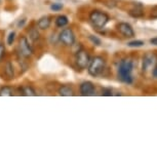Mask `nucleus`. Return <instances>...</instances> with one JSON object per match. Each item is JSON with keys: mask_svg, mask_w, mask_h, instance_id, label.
<instances>
[{"mask_svg": "<svg viewBox=\"0 0 157 157\" xmlns=\"http://www.w3.org/2000/svg\"><path fill=\"white\" fill-rule=\"evenodd\" d=\"M13 94V90L10 86H2L0 88V97H11Z\"/></svg>", "mask_w": 157, "mask_h": 157, "instance_id": "2eb2a0df", "label": "nucleus"}, {"mask_svg": "<svg viewBox=\"0 0 157 157\" xmlns=\"http://www.w3.org/2000/svg\"><path fill=\"white\" fill-rule=\"evenodd\" d=\"M79 91H80L81 96L90 97V96H94V94L96 87H94V83L91 81H83L80 84Z\"/></svg>", "mask_w": 157, "mask_h": 157, "instance_id": "1a4fd4ad", "label": "nucleus"}, {"mask_svg": "<svg viewBox=\"0 0 157 157\" xmlns=\"http://www.w3.org/2000/svg\"><path fill=\"white\" fill-rule=\"evenodd\" d=\"M64 5L63 3H60V2H57V3H52V5H50V10H52V11H60L63 10Z\"/></svg>", "mask_w": 157, "mask_h": 157, "instance_id": "a211bd4d", "label": "nucleus"}, {"mask_svg": "<svg viewBox=\"0 0 157 157\" xmlns=\"http://www.w3.org/2000/svg\"><path fill=\"white\" fill-rule=\"evenodd\" d=\"M22 93L24 96H27V97H35L37 94L34 88L30 86V85H25V86H23Z\"/></svg>", "mask_w": 157, "mask_h": 157, "instance_id": "4468645a", "label": "nucleus"}, {"mask_svg": "<svg viewBox=\"0 0 157 157\" xmlns=\"http://www.w3.org/2000/svg\"><path fill=\"white\" fill-rule=\"evenodd\" d=\"M50 24H52V17L49 16H43L38 20L37 26L41 30H47L50 27Z\"/></svg>", "mask_w": 157, "mask_h": 157, "instance_id": "9d476101", "label": "nucleus"}, {"mask_svg": "<svg viewBox=\"0 0 157 157\" xmlns=\"http://www.w3.org/2000/svg\"><path fill=\"white\" fill-rule=\"evenodd\" d=\"M102 94H103V96L110 97L113 94H112V90H111V88H104V90H102Z\"/></svg>", "mask_w": 157, "mask_h": 157, "instance_id": "5701e85b", "label": "nucleus"}, {"mask_svg": "<svg viewBox=\"0 0 157 157\" xmlns=\"http://www.w3.org/2000/svg\"><path fill=\"white\" fill-rule=\"evenodd\" d=\"M14 40H16V32L11 31L10 32V34L7 36V44L8 45H13Z\"/></svg>", "mask_w": 157, "mask_h": 157, "instance_id": "6ab92c4d", "label": "nucleus"}, {"mask_svg": "<svg viewBox=\"0 0 157 157\" xmlns=\"http://www.w3.org/2000/svg\"><path fill=\"white\" fill-rule=\"evenodd\" d=\"M17 49H19V54L23 58H30L33 55V49H32L30 43H29V40L25 36L20 38Z\"/></svg>", "mask_w": 157, "mask_h": 157, "instance_id": "423d86ee", "label": "nucleus"}, {"mask_svg": "<svg viewBox=\"0 0 157 157\" xmlns=\"http://www.w3.org/2000/svg\"><path fill=\"white\" fill-rule=\"evenodd\" d=\"M90 21L93 24V26H94L96 28L102 29L109 23L110 17H109V16L106 13L94 10L90 13Z\"/></svg>", "mask_w": 157, "mask_h": 157, "instance_id": "f03ea898", "label": "nucleus"}, {"mask_svg": "<svg viewBox=\"0 0 157 157\" xmlns=\"http://www.w3.org/2000/svg\"><path fill=\"white\" fill-rule=\"evenodd\" d=\"M157 63V56L153 52H148L143 58V71H152Z\"/></svg>", "mask_w": 157, "mask_h": 157, "instance_id": "0eeeda50", "label": "nucleus"}, {"mask_svg": "<svg viewBox=\"0 0 157 157\" xmlns=\"http://www.w3.org/2000/svg\"><path fill=\"white\" fill-rule=\"evenodd\" d=\"M88 38H90V40L91 41V42H93L94 44H96V45H98V46L101 45V43H102V41H101L100 38H98L97 36H94V35H90Z\"/></svg>", "mask_w": 157, "mask_h": 157, "instance_id": "412c9836", "label": "nucleus"}, {"mask_svg": "<svg viewBox=\"0 0 157 157\" xmlns=\"http://www.w3.org/2000/svg\"><path fill=\"white\" fill-rule=\"evenodd\" d=\"M26 23V20L25 19H24V20H22V22H21V21H20V22L19 23H17V27H23V26H24V24H25Z\"/></svg>", "mask_w": 157, "mask_h": 157, "instance_id": "a878e982", "label": "nucleus"}, {"mask_svg": "<svg viewBox=\"0 0 157 157\" xmlns=\"http://www.w3.org/2000/svg\"><path fill=\"white\" fill-rule=\"evenodd\" d=\"M134 69V63L129 59H123L120 61L118 66V78L124 83L130 84L132 83V72Z\"/></svg>", "mask_w": 157, "mask_h": 157, "instance_id": "f257e3e1", "label": "nucleus"}, {"mask_svg": "<svg viewBox=\"0 0 157 157\" xmlns=\"http://www.w3.org/2000/svg\"><path fill=\"white\" fill-rule=\"evenodd\" d=\"M5 56V47L3 44H0V63L2 62Z\"/></svg>", "mask_w": 157, "mask_h": 157, "instance_id": "4be33fe9", "label": "nucleus"}, {"mask_svg": "<svg viewBox=\"0 0 157 157\" xmlns=\"http://www.w3.org/2000/svg\"><path fill=\"white\" fill-rule=\"evenodd\" d=\"M117 30L120 34H122L125 38H132L135 37V31L132 26L128 23H119L117 25Z\"/></svg>", "mask_w": 157, "mask_h": 157, "instance_id": "6e6552de", "label": "nucleus"}, {"mask_svg": "<svg viewBox=\"0 0 157 157\" xmlns=\"http://www.w3.org/2000/svg\"><path fill=\"white\" fill-rule=\"evenodd\" d=\"M127 45L129 47H141L144 45V41L142 40H134V41H129L127 43Z\"/></svg>", "mask_w": 157, "mask_h": 157, "instance_id": "f3484780", "label": "nucleus"}, {"mask_svg": "<svg viewBox=\"0 0 157 157\" xmlns=\"http://www.w3.org/2000/svg\"><path fill=\"white\" fill-rule=\"evenodd\" d=\"M56 26H57L58 28H64L66 27L68 25V23H69V20H68V17L66 16H64V14H61V16L57 17V19H56Z\"/></svg>", "mask_w": 157, "mask_h": 157, "instance_id": "ddd939ff", "label": "nucleus"}, {"mask_svg": "<svg viewBox=\"0 0 157 157\" xmlns=\"http://www.w3.org/2000/svg\"><path fill=\"white\" fill-rule=\"evenodd\" d=\"M129 14L132 17H142L143 16V10H138L137 7L135 8V10H132L129 11Z\"/></svg>", "mask_w": 157, "mask_h": 157, "instance_id": "aec40b11", "label": "nucleus"}, {"mask_svg": "<svg viewBox=\"0 0 157 157\" xmlns=\"http://www.w3.org/2000/svg\"><path fill=\"white\" fill-rule=\"evenodd\" d=\"M152 74H153V76L155 77V78H157V66L154 67V69L152 70Z\"/></svg>", "mask_w": 157, "mask_h": 157, "instance_id": "393cba45", "label": "nucleus"}, {"mask_svg": "<svg viewBox=\"0 0 157 157\" xmlns=\"http://www.w3.org/2000/svg\"><path fill=\"white\" fill-rule=\"evenodd\" d=\"M39 32H38V30L36 28H32L30 32H29V38L32 40V41H37L38 39H39Z\"/></svg>", "mask_w": 157, "mask_h": 157, "instance_id": "dca6fc26", "label": "nucleus"}, {"mask_svg": "<svg viewBox=\"0 0 157 157\" xmlns=\"http://www.w3.org/2000/svg\"><path fill=\"white\" fill-rule=\"evenodd\" d=\"M150 43L153 44V45H156L157 46V37L151 38V39H150Z\"/></svg>", "mask_w": 157, "mask_h": 157, "instance_id": "b1692460", "label": "nucleus"}, {"mask_svg": "<svg viewBox=\"0 0 157 157\" xmlns=\"http://www.w3.org/2000/svg\"><path fill=\"white\" fill-rule=\"evenodd\" d=\"M58 93L62 97H72L74 96V90L73 88L69 86V85H62L59 88Z\"/></svg>", "mask_w": 157, "mask_h": 157, "instance_id": "9b49d317", "label": "nucleus"}, {"mask_svg": "<svg viewBox=\"0 0 157 157\" xmlns=\"http://www.w3.org/2000/svg\"><path fill=\"white\" fill-rule=\"evenodd\" d=\"M4 74L5 77H7V79H13L14 78V69L11 62H7L4 66Z\"/></svg>", "mask_w": 157, "mask_h": 157, "instance_id": "f8f14e48", "label": "nucleus"}, {"mask_svg": "<svg viewBox=\"0 0 157 157\" xmlns=\"http://www.w3.org/2000/svg\"><path fill=\"white\" fill-rule=\"evenodd\" d=\"M105 67H106V61L102 57H99V56L94 57L93 59H90V65L87 67L88 74L94 77H97L102 74Z\"/></svg>", "mask_w": 157, "mask_h": 157, "instance_id": "7ed1b4c3", "label": "nucleus"}, {"mask_svg": "<svg viewBox=\"0 0 157 157\" xmlns=\"http://www.w3.org/2000/svg\"><path fill=\"white\" fill-rule=\"evenodd\" d=\"M59 41L65 46H73L75 44V34L71 28H64L59 34Z\"/></svg>", "mask_w": 157, "mask_h": 157, "instance_id": "39448f33", "label": "nucleus"}, {"mask_svg": "<svg viewBox=\"0 0 157 157\" xmlns=\"http://www.w3.org/2000/svg\"><path fill=\"white\" fill-rule=\"evenodd\" d=\"M90 62V54L83 48H80L75 52V63L77 67L81 70L87 69L88 65Z\"/></svg>", "mask_w": 157, "mask_h": 157, "instance_id": "20e7f679", "label": "nucleus"}]
</instances>
